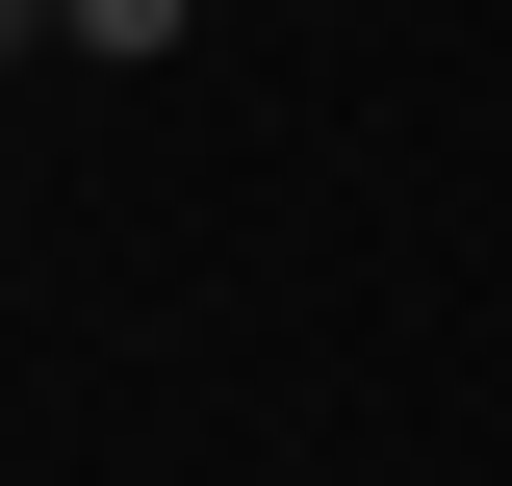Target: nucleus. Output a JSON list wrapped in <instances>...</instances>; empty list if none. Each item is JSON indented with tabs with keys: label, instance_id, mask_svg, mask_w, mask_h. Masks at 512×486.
<instances>
[{
	"label": "nucleus",
	"instance_id": "nucleus-1",
	"mask_svg": "<svg viewBox=\"0 0 512 486\" xmlns=\"http://www.w3.org/2000/svg\"><path fill=\"white\" fill-rule=\"evenodd\" d=\"M52 26H77V52H180V0H52Z\"/></svg>",
	"mask_w": 512,
	"mask_h": 486
},
{
	"label": "nucleus",
	"instance_id": "nucleus-2",
	"mask_svg": "<svg viewBox=\"0 0 512 486\" xmlns=\"http://www.w3.org/2000/svg\"><path fill=\"white\" fill-rule=\"evenodd\" d=\"M0 26H26V52H52V0H0Z\"/></svg>",
	"mask_w": 512,
	"mask_h": 486
}]
</instances>
